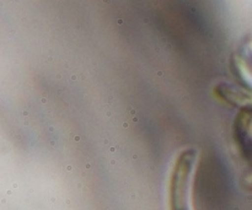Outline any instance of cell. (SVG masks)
Masks as SVG:
<instances>
[{
    "label": "cell",
    "instance_id": "6da1fadb",
    "mask_svg": "<svg viewBox=\"0 0 252 210\" xmlns=\"http://www.w3.org/2000/svg\"><path fill=\"white\" fill-rule=\"evenodd\" d=\"M198 162L196 149H185L177 155L169 179V210L192 209V184Z\"/></svg>",
    "mask_w": 252,
    "mask_h": 210
}]
</instances>
